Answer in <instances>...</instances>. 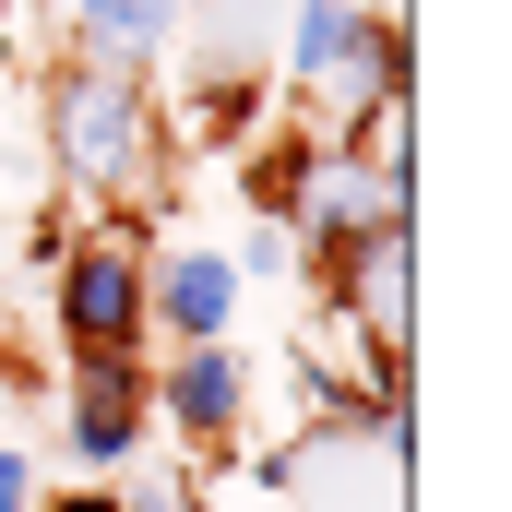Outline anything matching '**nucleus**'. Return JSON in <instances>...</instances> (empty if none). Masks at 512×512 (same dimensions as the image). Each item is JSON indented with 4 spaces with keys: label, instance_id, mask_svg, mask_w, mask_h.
I'll return each instance as SVG.
<instances>
[{
    "label": "nucleus",
    "instance_id": "nucleus-1",
    "mask_svg": "<svg viewBox=\"0 0 512 512\" xmlns=\"http://www.w3.org/2000/svg\"><path fill=\"white\" fill-rule=\"evenodd\" d=\"M48 155L72 191H155L167 179V131H155V96L120 60H72L48 84Z\"/></svg>",
    "mask_w": 512,
    "mask_h": 512
},
{
    "label": "nucleus",
    "instance_id": "nucleus-2",
    "mask_svg": "<svg viewBox=\"0 0 512 512\" xmlns=\"http://www.w3.org/2000/svg\"><path fill=\"white\" fill-rule=\"evenodd\" d=\"M48 310H60L72 358H143L155 346V322H143V227L84 215V239H60V262H48Z\"/></svg>",
    "mask_w": 512,
    "mask_h": 512
},
{
    "label": "nucleus",
    "instance_id": "nucleus-3",
    "mask_svg": "<svg viewBox=\"0 0 512 512\" xmlns=\"http://www.w3.org/2000/svg\"><path fill=\"white\" fill-rule=\"evenodd\" d=\"M143 429H155V370L143 358H72V382H60V453L84 477H120L143 453Z\"/></svg>",
    "mask_w": 512,
    "mask_h": 512
},
{
    "label": "nucleus",
    "instance_id": "nucleus-4",
    "mask_svg": "<svg viewBox=\"0 0 512 512\" xmlns=\"http://www.w3.org/2000/svg\"><path fill=\"white\" fill-rule=\"evenodd\" d=\"M322 274H334V310H346L370 346H405V334H417V215L358 227V239L322 262Z\"/></svg>",
    "mask_w": 512,
    "mask_h": 512
},
{
    "label": "nucleus",
    "instance_id": "nucleus-5",
    "mask_svg": "<svg viewBox=\"0 0 512 512\" xmlns=\"http://www.w3.org/2000/svg\"><path fill=\"white\" fill-rule=\"evenodd\" d=\"M155 429H179V453H239V429H251V358L227 334L179 346L155 370Z\"/></svg>",
    "mask_w": 512,
    "mask_h": 512
},
{
    "label": "nucleus",
    "instance_id": "nucleus-6",
    "mask_svg": "<svg viewBox=\"0 0 512 512\" xmlns=\"http://www.w3.org/2000/svg\"><path fill=\"white\" fill-rule=\"evenodd\" d=\"M239 274L227 251H203V239H179V251H143V322L155 334H179V346H215V334H239Z\"/></svg>",
    "mask_w": 512,
    "mask_h": 512
},
{
    "label": "nucleus",
    "instance_id": "nucleus-7",
    "mask_svg": "<svg viewBox=\"0 0 512 512\" xmlns=\"http://www.w3.org/2000/svg\"><path fill=\"white\" fill-rule=\"evenodd\" d=\"M286 84L310 96V108H370V84H358V0H298L286 12Z\"/></svg>",
    "mask_w": 512,
    "mask_h": 512
},
{
    "label": "nucleus",
    "instance_id": "nucleus-8",
    "mask_svg": "<svg viewBox=\"0 0 512 512\" xmlns=\"http://www.w3.org/2000/svg\"><path fill=\"white\" fill-rule=\"evenodd\" d=\"M179 12H191V0H60V36H72V60H120V72H143V60L179 36Z\"/></svg>",
    "mask_w": 512,
    "mask_h": 512
},
{
    "label": "nucleus",
    "instance_id": "nucleus-9",
    "mask_svg": "<svg viewBox=\"0 0 512 512\" xmlns=\"http://www.w3.org/2000/svg\"><path fill=\"white\" fill-rule=\"evenodd\" d=\"M310 167H322V131H251V167H239V191H251V215H298V191H310Z\"/></svg>",
    "mask_w": 512,
    "mask_h": 512
},
{
    "label": "nucleus",
    "instance_id": "nucleus-10",
    "mask_svg": "<svg viewBox=\"0 0 512 512\" xmlns=\"http://www.w3.org/2000/svg\"><path fill=\"white\" fill-rule=\"evenodd\" d=\"M262 108H274L262 72H203V84H191V131H203V143H251Z\"/></svg>",
    "mask_w": 512,
    "mask_h": 512
},
{
    "label": "nucleus",
    "instance_id": "nucleus-11",
    "mask_svg": "<svg viewBox=\"0 0 512 512\" xmlns=\"http://www.w3.org/2000/svg\"><path fill=\"white\" fill-rule=\"evenodd\" d=\"M227 274H239V286H286V274H298V227H274V215H251V239L227 251Z\"/></svg>",
    "mask_w": 512,
    "mask_h": 512
},
{
    "label": "nucleus",
    "instance_id": "nucleus-12",
    "mask_svg": "<svg viewBox=\"0 0 512 512\" xmlns=\"http://www.w3.org/2000/svg\"><path fill=\"white\" fill-rule=\"evenodd\" d=\"M120 512H191L179 465H143V453H131V465H120Z\"/></svg>",
    "mask_w": 512,
    "mask_h": 512
},
{
    "label": "nucleus",
    "instance_id": "nucleus-13",
    "mask_svg": "<svg viewBox=\"0 0 512 512\" xmlns=\"http://www.w3.org/2000/svg\"><path fill=\"white\" fill-rule=\"evenodd\" d=\"M0 512H36V453L24 441H0Z\"/></svg>",
    "mask_w": 512,
    "mask_h": 512
},
{
    "label": "nucleus",
    "instance_id": "nucleus-14",
    "mask_svg": "<svg viewBox=\"0 0 512 512\" xmlns=\"http://www.w3.org/2000/svg\"><path fill=\"white\" fill-rule=\"evenodd\" d=\"M36 512H120V489H60V501L36 489Z\"/></svg>",
    "mask_w": 512,
    "mask_h": 512
}]
</instances>
